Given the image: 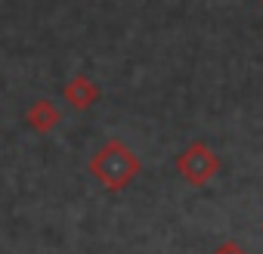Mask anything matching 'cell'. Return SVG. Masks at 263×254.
Listing matches in <instances>:
<instances>
[{"label": "cell", "mask_w": 263, "mask_h": 254, "mask_svg": "<svg viewBox=\"0 0 263 254\" xmlns=\"http://www.w3.org/2000/svg\"><path fill=\"white\" fill-rule=\"evenodd\" d=\"M140 158L137 152H130L127 143L121 140H108L96 149V155L90 158V174L111 192H121L130 186V180H134L140 174Z\"/></svg>", "instance_id": "1"}, {"label": "cell", "mask_w": 263, "mask_h": 254, "mask_svg": "<svg viewBox=\"0 0 263 254\" xmlns=\"http://www.w3.org/2000/svg\"><path fill=\"white\" fill-rule=\"evenodd\" d=\"M220 168H223L220 155H217L204 140L189 143V146L177 155V171H180V177H183L189 186H195V189L208 186V183L220 174Z\"/></svg>", "instance_id": "2"}, {"label": "cell", "mask_w": 263, "mask_h": 254, "mask_svg": "<svg viewBox=\"0 0 263 254\" xmlns=\"http://www.w3.org/2000/svg\"><path fill=\"white\" fill-rule=\"evenodd\" d=\"M62 96H65V102H68L71 108L87 112L90 105H96V102H99L102 90H99V84H96L93 78H87V75H74V78L62 87Z\"/></svg>", "instance_id": "3"}, {"label": "cell", "mask_w": 263, "mask_h": 254, "mask_svg": "<svg viewBox=\"0 0 263 254\" xmlns=\"http://www.w3.org/2000/svg\"><path fill=\"white\" fill-rule=\"evenodd\" d=\"M59 121H62V112L50 99H37V102L28 105V124H31V131L50 134V131H56V127H59Z\"/></svg>", "instance_id": "4"}, {"label": "cell", "mask_w": 263, "mask_h": 254, "mask_svg": "<svg viewBox=\"0 0 263 254\" xmlns=\"http://www.w3.org/2000/svg\"><path fill=\"white\" fill-rule=\"evenodd\" d=\"M214 254H248L238 242H223V245H217L214 248Z\"/></svg>", "instance_id": "5"}, {"label": "cell", "mask_w": 263, "mask_h": 254, "mask_svg": "<svg viewBox=\"0 0 263 254\" xmlns=\"http://www.w3.org/2000/svg\"><path fill=\"white\" fill-rule=\"evenodd\" d=\"M260 232H263V220H260Z\"/></svg>", "instance_id": "6"}, {"label": "cell", "mask_w": 263, "mask_h": 254, "mask_svg": "<svg viewBox=\"0 0 263 254\" xmlns=\"http://www.w3.org/2000/svg\"><path fill=\"white\" fill-rule=\"evenodd\" d=\"M260 7H263V0H260Z\"/></svg>", "instance_id": "7"}]
</instances>
